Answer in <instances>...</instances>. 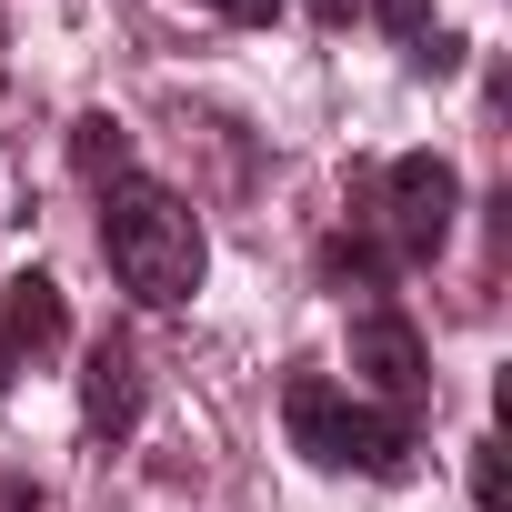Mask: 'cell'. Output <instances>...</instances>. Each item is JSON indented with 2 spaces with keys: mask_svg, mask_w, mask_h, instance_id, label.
<instances>
[{
  "mask_svg": "<svg viewBox=\"0 0 512 512\" xmlns=\"http://www.w3.org/2000/svg\"><path fill=\"white\" fill-rule=\"evenodd\" d=\"M101 262H111V282L141 302V312H171V302H191L201 292V211L171 191V181H141V171H121L111 191H101Z\"/></svg>",
  "mask_w": 512,
  "mask_h": 512,
  "instance_id": "cell-1",
  "label": "cell"
},
{
  "mask_svg": "<svg viewBox=\"0 0 512 512\" xmlns=\"http://www.w3.org/2000/svg\"><path fill=\"white\" fill-rule=\"evenodd\" d=\"M282 422H292V452H312L322 472H362V482H402L412 472V422L352 402L322 372H292L282 382Z\"/></svg>",
  "mask_w": 512,
  "mask_h": 512,
  "instance_id": "cell-2",
  "label": "cell"
},
{
  "mask_svg": "<svg viewBox=\"0 0 512 512\" xmlns=\"http://www.w3.org/2000/svg\"><path fill=\"white\" fill-rule=\"evenodd\" d=\"M452 211H462V171L442 151H402L382 171V231H392V262H432L452 241Z\"/></svg>",
  "mask_w": 512,
  "mask_h": 512,
  "instance_id": "cell-3",
  "label": "cell"
},
{
  "mask_svg": "<svg viewBox=\"0 0 512 512\" xmlns=\"http://www.w3.org/2000/svg\"><path fill=\"white\" fill-rule=\"evenodd\" d=\"M352 372L412 422L422 402H432V352H422V332H412V312H392V302H372V312H352Z\"/></svg>",
  "mask_w": 512,
  "mask_h": 512,
  "instance_id": "cell-4",
  "label": "cell"
},
{
  "mask_svg": "<svg viewBox=\"0 0 512 512\" xmlns=\"http://www.w3.org/2000/svg\"><path fill=\"white\" fill-rule=\"evenodd\" d=\"M71 342V292L51 272H11L0 282V392H11L31 362H51Z\"/></svg>",
  "mask_w": 512,
  "mask_h": 512,
  "instance_id": "cell-5",
  "label": "cell"
},
{
  "mask_svg": "<svg viewBox=\"0 0 512 512\" xmlns=\"http://www.w3.org/2000/svg\"><path fill=\"white\" fill-rule=\"evenodd\" d=\"M81 422H91L101 442H121V432L141 422V352H131L121 332H101L91 362H81Z\"/></svg>",
  "mask_w": 512,
  "mask_h": 512,
  "instance_id": "cell-6",
  "label": "cell"
},
{
  "mask_svg": "<svg viewBox=\"0 0 512 512\" xmlns=\"http://www.w3.org/2000/svg\"><path fill=\"white\" fill-rule=\"evenodd\" d=\"M71 171H81L91 191H111V181L131 171V131H121L111 111H91V121H71Z\"/></svg>",
  "mask_w": 512,
  "mask_h": 512,
  "instance_id": "cell-7",
  "label": "cell"
},
{
  "mask_svg": "<svg viewBox=\"0 0 512 512\" xmlns=\"http://www.w3.org/2000/svg\"><path fill=\"white\" fill-rule=\"evenodd\" d=\"M382 272H392L382 241H362V231H332V241H322V282H332V292H382Z\"/></svg>",
  "mask_w": 512,
  "mask_h": 512,
  "instance_id": "cell-8",
  "label": "cell"
},
{
  "mask_svg": "<svg viewBox=\"0 0 512 512\" xmlns=\"http://www.w3.org/2000/svg\"><path fill=\"white\" fill-rule=\"evenodd\" d=\"M502 492H512V482H502V442H472V502L502 512Z\"/></svg>",
  "mask_w": 512,
  "mask_h": 512,
  "instance_id": "cell-9",
  "label": "cell"
},
{
  "mask_svg": "<svg viewBox=\"0 0 512 512\" xmlns=\"http://www.w3.org/2000/svg\"><path fill=\"white\" fill-rule=\"evenodd\" d=\"M201 11H221V21H241V31H272L282 0H201Z\"/></svg>",
  "mask_w": 512,
  "mask_h": 512,
  "instance_id": "cell-10",
  "label": "cell"
},
{
  "mask_svg": "<svg viewBox=\"0 0 512 512\" xmlns=\"http://www.w3.org/2000/svg\"><path fill=\"white\" fill-rule=\"evenodd\" d=\"M0 512H61L41 482H11V472H0Z\"/></svg>",
  "mask_w": 512,
  "mask_h": 512,
  "instance_id": "cell-11",
  "label": "cell"
},
{
  "mask_svg": "<svg viewBox=\"0 0 512 512\" xmlns=\"http://www.w3.org/2000/svg\"><path fill=\"white\" fill-rule=\"evenodd\" d=\"M352 11H362V0H312V21H332V31H342Z\"/></svg>",
  "mask_w": 512,
  "mask_h": 512,
  "instance_id": "cell-12",
  "label": "cell"
}]
</instances>
